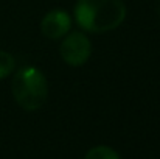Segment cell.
Masks as SVG:
<instances>
[{"instance_id": "cell-3", "label": "cell", "mask_w": 160, "mask_h": 159, "mask_svg": "<svg viewBox=\"0 0 160 159\" xmlns=\"http://www.w3.org/2000/svg\"><path fill=\"white\" fill-rule=\"evenodd\" d=\"M59 52H61L62 59L65 61V64L72 67H78L89 61L92 55V44L86 34L75 31L65 36V39L61 44Z\"/></svg>"}, {"instance_id": "cell-2", "label": "cell", "mask_w": 160, "mask_h": 159, "mask_svg": "<svg viewBox=\"0 0 160 159\" xmlns=\"http://www.w3.org/2000/svg\"><path fill=\"white\" fill-rule=\"evenodd\" d=\"M11 91L16 103L23 111H38L45 105L48 97L47 78L38 67H22L12 78Z\"/></svg>"}, {"instance_id": "cell-1", "label": "cell", "mask_w": 160, "mask_h": 159, "mask_svg": "<svg viewBox=\"0 0 160 159\" xmlns=\"http://www.w3.org/2000/svg\"><path fill=\"white\" fill-rule=\"evenodd\" d=\"M76 24L90 33L118 28L126 17L123 0H78L73 9Z\"/></svg>"}, {"instance_id": "cell-4", "label": "cell", "mask_w": 160, "mask_h": 159, "mask_svg": "<svg viewBox=\"0 0 160 159\" xmlns=\"http://www.w3.org/2000/svg\"><path fill=\"white\" fill-rule=\"evenodd\" d=\"M72 17L65 9H52L41 22V31L48 39H61L70 31Z\"/></svg>"}, {"instance_id": "cell-6", "label": "cell", "mask_w": 160, "mask_h": 159, "mask_svg": "<svg viewBox=\"0 0 160 159\" xmlns=\"http://www.w3.org/2000/svg\"><path fill=\"white\" fill-rule=\"evenodd\" d=\"M14 67H16L14 56L11 53L0 50V80H3L8 75H11L12 70H14Z\"/></svg>"}, {"instance_id": "cell-5", "label": "cell", "mask_w": 160, "mask_h": 159, "mask_svg": "<svg viewBox=\"0 0 160 159\" xmlns=\"http://www.w3.org/2000/svg\"><path fill=\"white\" fill-rule=\"evenodd\" d=\"M84 159H121V158L113 148L106 147V145H98V147L90 148Z\"/></svg>"}]
</instances>
